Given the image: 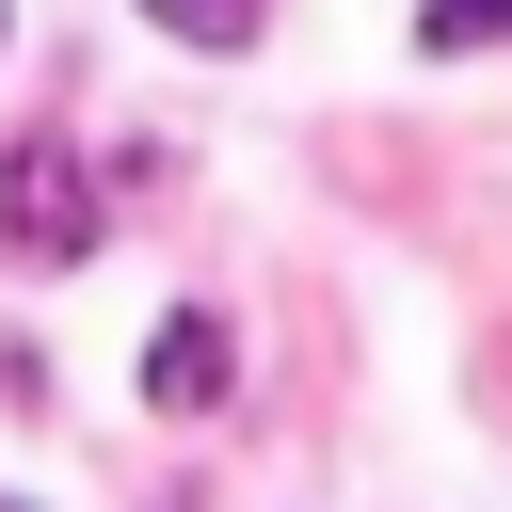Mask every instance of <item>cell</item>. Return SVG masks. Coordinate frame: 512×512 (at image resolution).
I'll use <instances>...</instances> for the list:
<instances>
[{
  "instance_id": "obj_1",
  "label": "cell",
  "mask_w": 512,
  "mask_h": 512,
  "mask_svg": "<svg viewBox=\"0 0 512 512\" xmlns=\"http://www.w3.org/2000/svg\"><path fill=\"white\" fill-rule=\"evenodd\" d=\"M0 256L16 272H80L96 256V176H80L64 128H16L0 144Z\"/></svg>"
},
{
  "instance_id": "obj_2",
  "label": "cell",
  "mask_w": 512,
  "mask_h": 512,
  "mask_svg": "<svg viewBox=\"0 0 512 512\" xmlns=\"http://www.w3.org/2000/svg\"><path fill=\"white\" fill-rule=\"evenodd\" d=\"M224 384H240V336H224V304H176V320L144 336V400H160V416H224Z\"/></svg>"
},
{
  "instance_id": "obj_3",
  "label": "cell",
  "mask_w": 512,
  "mask_h": 512,
  "mask_svg": "<svg viewBox=\"0 0 512 512\" xmlns=\"http://www.w3.org/2000/svg\"><path fill=\"white\" fill-rule=\"evenodd\" d=\"M144 16H160L176 48H256V32H272V0H144Z\"/></svg>"
},
{
  "instance_id": "obj_4",
  "label": "cell",
  "mask_w": 512,
  "mask_h": 512,
  "mask_svg": "<svg viewBox=\"0 0 512 512\" xmlns=\"http://www.w3.org/2000/svg\"><path fill=\"white\" fill-rule=\"evenodd\" d=\"M416 48L448 64V48H512V0H416Z\"/></svg>"
}]
</instances>
